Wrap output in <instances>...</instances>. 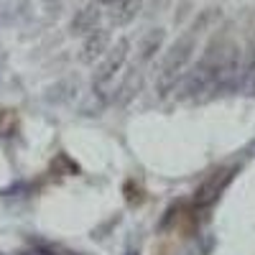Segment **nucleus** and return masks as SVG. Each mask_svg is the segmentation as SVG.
<instances>
[{
	"label": "nucleus",
	"mask_w": 255,
	"mask_h": 255,
	"mask_svg": "<svg viewBox=\"0 0 255 255\" xmlns=\"http://www.w3.org/2000/svg\"><path fill=\"white\" fill-rule=\"evenodd\" d=\"M97 3H102V5H118L120 0H97Z\"/></svg>",
	"instance_id": "10"
},
{
	"label": "nucleus",
	"mask_w": 255,
	"mask_h": 255,
	"mask_svg": "<svg viewBox=\"0 0 255 255\" xmlns=\"http://www.w3.org/2000/svg\"><path fill=\"white\" fill-rule=\"evenodd\" d=\"M243 69V54L238 44H232L230 38L212 41L197 67L191 69L189 79L184 82L186 97H199L204 92H217L227 90L230 84L238 82V72Z\"/></svg>",
	"instance_id": "1"
},
{
	"label": "nucleus",
	"mask_w": 255,
	"mask_h": 255,
	"mask_svg": "<svg viewBox=\"0 0 255 255\" xmlns=\"http://www.w3.org/2000/svg\"><path fill=\"white\" fill-rule=\"evenodd\" d=\"M232 174H235V168H220V171L215 174H209L202 186L197 189V194H194V204L197 207H209V204H215L220 199V194L227 189V184L232 181Z\"/></svg>",
	"instance_id": "4"
},
{
	"label": "nucleus",
	"mask_w": 255,
	"mask_h": 255,
	"mask_svg": "<svg viewBox=\"0 0 255 255\" xmlns=\"http://www.w3.org/2000/svg\"><path fill=\"white\" fill-rule=\"evenodd\" d=\"M95 23H97V8L90 5V8H84L77 18H74V23H72V31L74 33H84V31H95Z\"/></svg>",
	"instance_id": "7"
},
{
	"label": "nucleus",
	"mask_w": 255,
	"mask_h": 255,
	"mask_svg": "<svg viewBox=\"0 0 255 255\" xmlns=\"http://www.w3.org/2000/svg\"><path fill=\"white\" fill-rule=\"evenodd\" d=\"M243 72H245V90H248L250 95H255V46H253V54H250V59L245 61Z\"/></svg>",
	"instance_id": "8"
},
{
	"label": "nucleus",
	"mask_w": 255,
	"mask_h": 255,
	"mask_svg": "<svg viewBox=\"0 0 255 255\" xmlns=\"http://www.w3.org/2000/svg\"><path fill=\"white\" fill-rule=\"evenodd\" d=\"M125 56H128V41H120L115 49H110L108 59L100 64V69H97V74H95V90H97L100 95H105V92L113 87V79H115V74L120 72Z\"/></svg>",
	"instance_id": "3"
},
{
	"label": "nucleus",
	"mask_w": 255,
	"mask_h": 255,
	"mask_svg": "<svg viewBox=\"0 0 255 255\" xmlns=\"http://www.w3.org/2000/svg\"><path fill=\"white\" fill-rule=\"evenodd\" d=\"M197 38L199 33L191 28L189 33H184L176 44L168 49L163 64H161V69H158V90L166 95L168 90H174L176 87V82L181 79V74L189 69V64L191 59H194V51H197Z\"/></svg>",
	"instance_id": "2"
},
{
	"label": "nucleus",
	"mask_w": 255,
	"mask_h": 255,
	"mask_svg": "<svg viewBox=\"0 0 255 255\" xmlns=\"http://www.w3.org/2000/svg\"><path fill=\"white\" fill-rule=\"evenodd\" d=\"M108 49H110V33L102 31V28H95V31L87 36V41H84V54H82V59H84V61H95V59H100Z\"/></svg>",
	"instance_id": "5"
},
{
	"label": "nucleus",
	"mask_w": 255,
	"mask_h": 255,
	"mask_svg": "<svg viewBox=\"0 0 255 255\" xmlns=\"http://www.w3.org/2000/svg\"><path fill=\"white\" fill-rule=\"evenodd\" d=\"M138 10H140V0H120L118 10H115V23H120V26L130 23L138 15Z\"/></svg>",
	"instance_id": "6"
},
{
	"label": "nucleus",
	"mask_w": 255,
	"mask_h": 255,
	"mask_svg": "<svg viewBox=\"0 0 255 255\" xmlns=\"http://www.w3.org/2000/svg\"><path fill=\"white\" fill-rule=\"evenodd\" d=\"M161 41H163V31H153V33H148V38H145V44L140 46V51H143V56L148 59L158 46H161Z\"/></svg>",
	"instance_id": "9"
}]
</instances>
